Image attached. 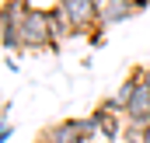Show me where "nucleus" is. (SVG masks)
I'll return each mask as SVG.
<instances>
[{
	"instance_id": "11",
	"label": "nucleus",
	"mask_w": 150,
	"mask_h": 143,
	"mask_svg": "<svg viewBox=\"0 0 150 143\" xmlns=\"http://www.w3.org/2000/svg\"><path fill=\"white\" fill-rule=\"evenodd\" d=\"M122 4H136V0H122Z\"/></svg>"
},
{
	"instance_id": "6",
	"label": "nucleus",
	"mask_w": 150,
	"mask_h": 143,
	"mask_svg": "<svg viewBox=\"0 0 150 143\" xmlns=\"http://www.w3.org/2000/svg\"><path fill=\"white\" fill-rule=\"evenodd\" d=\"M136 4H122V0H101V28L108 25H122L129 18H136Z\"/></svg>"
},
{
	"instance_id": "1",
	"label": "nucleus",
	"mask_w": 150,
	"mask_h": 143,
	"mask_svg": "<svg viewBox=\"0 0 150 143\" xmlns=\"http://www.w3.org/2000/svg\"><path fill=\"white\" fill-rule=\"evenodd\" d=\"M56 7L67 14L74 38H91L94 32H101V0H56Z\"/></svg>"
},
{
	"instance_id": "12",
	"label": "nucleus",
	"mask_w": 150,
	"mask_h": 143,
	"mask_svg": "<svg viewBox=\"0 0 150 143\" xmlns=\"http://www.w3.org/2000/svg\"><path fill=\"white\" fill-rule=\"evenodd\" d=\"M147 77H150V67H147Z\"/></svg>"
},
{
	"instance_id": "10",
	"label": "nucleus",
	"mask_w": 150,
	"mask_h": 143,
	"mask_svg": "<svg viewBox=\"0 0 150 143\" xmlns=\"http://www.w3.org/2000/svg\"><path fill=\"white\" fill-rule=\"evenodd\" d=\"M4 70H7V73H18V63H14V59L7 56V59H4Z\"/></svg>"
},
{
	"instance_id": "3",
	"label": "nucleus",
	"mask_w": 150,
	"mask_h": 143,
	"mask_svg": "<svg viewBox=\"0 0 150 143\" xmlns=\"http://www.w3.org/2000/svg\"><path fill=\"white\" fill-rule=\"evenodd\" d=\"M126 122H133V126H150V77H147V67H140V84H136V91H133Z\"/></svg>"
},
{
	"instance_id": "2",
	"label": "nucleus",
	"mask_w": 150,
	"mask_h": 143,
	"mask_svg": "<svg viewBox=\"0 0 150 143\" xmlns=\"http://www.w3.org/2000/svg\"><path fill=\"white\" fill-rule=\"evenodd\" d=\"M21 49L28 52H38V49H56L52 42V32H49V11H38L32 7L21 21Z\"/></svg>"
},
{
	"instance_id": "13",
	"label": "nucleus",
	"mask_w": 150,
	"mask_h": 143,
	"mask_svg": "<svg viewBox=\"0 0 150 143\" xmlns=\"http://www.w3.org/2000/svg\"><path fill=\"white\" fill-rule=\"evenodd\" d=\"M25 4H32V0H25Z\"/></svg>"
},
{
	"instance_id": "8",
	"label": "nucleus",
	"mask_w": 150,
	"mask_h": 143,
	"mask_svg": "<svg viewBox=\"0 0 150 143\" xmlns=\"http://www.w3.org/2000/svg\"><path fill=\"white\" fill-rule=\"evenodd\" d=\"M80 133H84V140H94V136H101V119L91 112V115H84L80 119Z\"/></svg>"
},
{
	"instance_id": "9",
	"label": "nucleus",
	"mask_w": 150,
	"mask_h": 143,
	"mask_svg": "<svg viewBox=\"0 0 150 143\" xmlns=\"http://www.w3.org/2000/svg\"><path fill=\"white\" fill-rule=\"evenodd\" d=\"M14 136V126H11V119H4V126H0V143H11Z\"/></svg>"
},
{
	"instance_id": "4",
	"label": "nucleus",
	"mask_w": 150,
	"mask_h": 143,
	"mask_svg": "<svg viewBox=\"0 0 150 143\" xmlns=\"http://www.w3.org/2000/svg\"><path fill=\"white\" fill-rule=\"evenodd\" d=\"M42 143H87V140L80 133V119H63V122H56V126L45 129Z\"/></svg>"
},
{
	"instance_id": "7",
	"label": "nucleus",
	"mask_w": 150,
	"mask_h": 143,
	"mask_svg": "<svg viewBox=\"0 0 150 143\" xmlns=\"http://www.w3.org/2000/svg\"><path fill=\"white\" fill-rule=\"evenodd\" d=\"M49 11V32H52V42L59 45V42H67V38H74V28H70V21H67V14L52 4V7H45Z\"/></svg>"
},
{
	"instance_id": "5",
	"label": "nucleus",
	"mask_w": 150,
	"mask_h": 143,
	"mask_svg": "<svg viewBox=\"0 0 150 143\" xmlns=\"http://www.w3.org/2000/svg\"><path fill=\"white\" fill-rule=\"evenodd\" d=\"M136 84H140V67L133 70V77H126V80H122V87L115 91L112 98H105L101 105H105V108H112V112H119V115H126V112H129V101H133V91H136Z\"/></svg>"
}]
</instances>
